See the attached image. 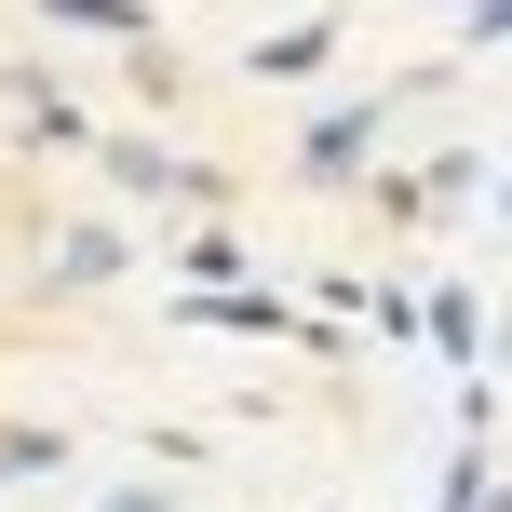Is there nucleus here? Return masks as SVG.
<instances>
[{
    "instance_id": "nucleus-1",
    "label": "nucleus",
    "mask_w": 512,
    "mask_h": 512,
    "mask_svg": "<svg viewBox=\"0 0 512 512\" xmlns=\"http://www.w3.org/2000/svg\"><path fill=\"white\" fill-rule=\"evenodd\" d=\"M68 27H135V0H54Z\"/></svg>"
}]
</instances>
